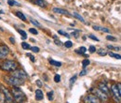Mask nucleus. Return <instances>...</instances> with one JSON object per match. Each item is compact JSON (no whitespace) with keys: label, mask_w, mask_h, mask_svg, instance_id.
<instances>
[{"label":"nucleus","mask_w":121,"mask_h":103,"mask_svg":"<svg viewBox=\"0 0 121 103\" xmlns=\"http://www.w3.org/2000/svg\"><path fill=\"white\" fill-rule=\"evenodd\" d=\"M11 95L13 97V99L17 103H23L26 99V97H25V95L23 94V92L18 86L12 87V93H11Z\"/></svg>","instance_id":"obj_1"},{"label":"nucleus","mask_w":121,"mask_h":103,"mask_svg":"<svg viewBox=\"0 0 121 103\" xmlns=\"http://www.w3.org/2000/svg\"><path fill=\"white\" fill-rule=\"evenodd\" d=\"M18 68V64L13 61V60H6L3 63H1L0 65V69L4 71H14L15 69H17Z\"/></svg>","instance_id":"obj_2"},{"label":"nucleus","mask_w":121,"mask_h":103,"mask_svg":"<svg viewBox=\"0 0 121 103\" xmlns=\"http://www.w3.org/2000/svg\"><path fill=\"white\" fill-rule=\"evenodd\" d=\"M5 81L8 84H9L10 86L14 87V86H21L24 83L23 80H21V79H18V78H15L13 76H5Z\"/></svg>","instance_id":"obj_3"},{"label":"nucleus","mask_w":121,"mask_h":103,"mask_svg":"<svg viewBox=\"0 0 121 103\" xmlns=\"http://www.w3.org/2000/svg\"><path fill=\"white\" fill-rule=\"evenodd\" d=\"M90 91L92 92V93L94 94V96H96L101 101H107L108 99H109V97H108L105 93H103L102 91H101V90L98 89V88H91Z\"/></svg>","instance_id":"obj_4"},{"label":"nucleus","mask_w":121,"mask_h":103,"mask_svg":"<svg viewBox=\"0 0 121 103\" xmlns=\"http://www.w3.org/2000/svg\"><path fill=\"white\" fill-rule=\"evenodd\" d=\"M11 76H13V77L15 78H18V79H21V80H23V81L28 78L27 73L24 70H23V69H15L14 71H12Z\"/></svg>","instance_id":"obj_5"},{"label":"nucleus","mask_w":121,"mask_h":103,"mask_svg":"<svg viewBox=\"0 0 121 103\" xmlns=\"http://www.w3.org/2000/svg\"><path fill=\"white\" fill-rule=\"evenodd\" d=\"M84 103H101V101L94 95H87L83 98Z\"/></svg>","instance_id":"obj_6"},{"label":"nucleus","mask_w":121,"mask_h":103,"mask_svg":"<svg viewBox=\"0 0 121 103\" xmlns=\"http://www.w3.org/2000/svg\"><path fill=\"white\" fill-rule=\"evenodd\" d=\"M0 89H2V92H3V94H4V95H5V97H6L7 103H12L13 102V97H12L11 93H10L7 88H5L4 86H2Z\"/></svg>","instance_id":"obj_7"},{"label":"nucleus","mask_w":121,"mask_h":103,"mask_svg":"<svg viewBox=\"0 0 121 103\" xmlns=\"http://www.w3.org/2000/svg\"><path fill=\"white\" fill-rule=\"evenodd\" d=\"M9 54V49L7 45H0V59H5Z\"/></svg>","instance_id":"obj_8"},{"label":"nucleus","mask_w":121,"mask_h":103,"mask_svg":"<svg viewBox=\"0 0 121 103\" xmlns=\"http://www.w3.org/2000/svg\"><path fill=\"white\" fill-rule=\"evenodd\" d=\"M98 89H100L101 91H102L103 93H105V94L109 97V95H110V90H109V88H108V86L106 85L105 82H99V83H98Z\"/></svg>","instance_id":"obj_9"},{"label":"nucleus","mask_w":121,"mask_h":103,"mask_svg":"<svg viewBox=\"0 0 121 103\" xmlns=\"http://www.w3.org/2000/svg\"><path fill=\"white\" fill-rule=\"evenodd\" d=\"M111 90H112V92L114 93V95H113V96L120 98L121 90H119V89H118V87H117V84H113V85H112V88H111Z\"/></svg>","instance_id":"obj_10"},{"label":"nucleus","mask_w":121,"mask_h":103,"mask_svg":"<svg viewBox=\"0 0 121 103\" xmlns=\"http://www.w3.org/2000/svg\"><path fill=\"white\" fill-rule=\"evenodd\" d=\"M53 12L55 13H59V14H62V15H67V16H70L69 12L65 9H59V8H54L53 9Z\"/></svg>","instance_id":"obj_11"},{"label":"nucleus","mask_w":121,"mask_h":103,"mask_svg":"<svg viewBox=\"0 0 121 103\" xmlns=\"http://www.w3.org/2000/svg\"><path fill=\"white\" fill-rule=\"evenodd\" d=\"M44 98V95H43V92L40 90V89H37L35 90V99L36 100H42Z\"/></svg>","instance_id":"obj_12"},{"label":"nucleus","mask_w":121,"mask_h":103,"mask_svg":"<svg viewBox=\"0 0 121 103\" xmlns=\"http://www.w3.org/2000/svg\"><path fill=\"white\" fill-rule=\"evenodd\" d=\"M35 4H36L37 6L42 7V8H46L47 7V3L44 0H35Z\"/></svg>","instance_id":"obj_13"},{"label":"nucleus","mask_w":121,"mask_h":103,"mask_svg":"<svg viewBox=\"0 0 121 103\" xmlns=\"http://www.w3.org/2000/svg\"><path fill=\"white\" fill-rule=\"evenodd\" d=\"M48 62H49V64H50L51 66H54V67H58V68H60V67L62 66V63H61V62L55 61V60H53V59H48Z\"/></svg>","instance_id":"obj_14"},{"label":"nucleus","mask_w":121,"mask_h":103,"mask_svg":"<svg viewBox=\"0 0 121 103\" xmlns=\"http://www.w3.org/2000/svg\"><path fill=\"white\" fill-rule=\"evenodd\" d=\"M16 16L19 18V19H21L22 21H23V22H26V17L24 16V14L23 13V12H21V11H17L16 13Z\"/></svg>","instance_id":"obj_15"},{"label":"nucleus","mask_w":121,"mask_h":103,"mask_svg":"<svg viewBox=\"0 0 121 103\" xmlns=\"http://www.w3.org/2000/svg\"><path fill=\"white\" fill-rule=\"evenodd\" d=\"M87 51V48L86 47H80V48H78V49H76L75 50V52L76 53H79V54H84L85 52Z\"/></svg>","instance_id":"obj_16"},{"label":"nucleus","mask_w":121,"mask_h":103,"mask_svg":"<svg viewBox=\"0 0 121 103\" xmlns=\"http://www.w3.org/2000/svg\"><path fill=\"white\" fill-rule=\"evenodd\" d=\"M8 4L9 6H11V7H13V6H18V7H20V6H21V4L18 3V2H16L15 0H8Z\"/></svg>","instance_id":"obj_17"},{"label":"nucleus","mask_w":121,"mask_h":103,"mask_svg":"<svg viewBox=\"0 0 121 103\" xmlns=\"http://www.w3.org/2000/svg\"><path fill=\"white\" fill-rule=\"evenodd\" d=\"M73 16H74V17H75L76 19L80 20V21H81L82 23H85V20H84V18H83V17H82L81 15H79L78 13H76V12H74V13H73Z\"/></svg>","instance_id":"obj_18"},{"label":"nucleus","mask_w":121,"mask_h":103,"mask_svg":"<svg viewBox=\"0 0 121 103\" xmlns=\"http://www.w3.org/2000/svg\"><path fill=\"white\" fill-rule=\"evenodd\" d=\"M97 52H98V54L101 55V56H105V55L108 53L105 49H100L99 51H97Z\"/></svg>","instance_id":"obj_19"},{"label":"nucleus","mask_w":121,"mask_h":103,"mask_svg":"<svg viewBox=\"0 0 121 103\" xmlns=\"http://www.w3.org/2000/svg\"><path fill=\"white\" fill-rule=\"evenodd\" d=\"M90 62L89 59H84V60L82 61V67H83L84 69H86V68L90 65Z\"/></svg>","instance_id":"obj_20"},{"label":"nucleus","mask_w":121,"mask_h":103,"mask_svg":"<svg viewBox=\"0 0 121 103\" xmlns=\"http://www.w3.org/2000/svg\"><path fill=\"white\" fill-rule=\"evenodd\" d=\"M0 103H7L6 100V97L3 94V92H0Z\"/></svg>","instance_id":"obj_21"},{"label":"nucleus","mask_w":121,"mask_h":103,"mask_svg":"<svg viewBox=\"0 0 121 103\" xmlns=\"http://www.w3.org/2000/svg\"><path fill=\"white\" fill-rule=\"evenodd\" d=\"M22 47H23V49H24V50H29L31 48L30 44L27 43V42H22Z\"/></svg>","instance_id":"obj_22"},{"label":"nucleus","mask_w":121,"mask_h":103,"mask_svg":"<svg viewBox=\"0 0 121 103\" xmlns=\"http://www.w3.org/2000/svg\"><path fill=\"white\" fill-rule=\"evenodd\" d=\"M76 75H74L71 79H70V88H72V86L74 85V83L75 82V81H76Z\"/></svg>","instance_id":"obj_23"},{"label":"nucleus","mask_w":121,"mask_h":103,"mask_svg":"<svg viewBox=\"0 0 121 103\" xmlns=\"http://www.w3.org/2000/svg\"><path fill=\"white\" fill-rule=\"evenodd\" d=\"M109 55L111 56V57H115V58H117V59H120V54H117V53H114V52H109Z\"/></svg>","instance_id":"obj_24"},{"label":"nucleus","mask_w":121,"mask_h":103,"mask_svg":"<svg viewBox=\"0 0 121 103\" xmlns=\"http://www.w3.org/2000/svg\"><path fill=\"white\" fill-rule=\"evenodd\" d=\"M53 95H54V92H53V91H50V92H48V99L50 100V101H52V100H53V99H54Z\"/></svg>","instance_id":"obj_25"},{"label":"nucleus","mask_w":121,"mask_h":103,"mask_svg":"<svg viewBox=\"0 0 121 103\" xmlns=\"http://www.w3.org/2000/svg\"><path fill=\"white\" fill-rule=\"evenodd\" d=\"M18 32H19V33L22 35L23 39H27V34H26V32H24L23 30H21V29H19V30H18Z\"/></svg>","instance_id":"obj_26"},{"label":"nucleus","mask_w":121,"mask_h":103,"mask_svg":"<svg viewBox=\"0 0 121 103\" xmlns=\"http://www.w3.org/2000/svg\"><path fill=\"white\" fill-rule=\"evenodd\" d=\"M64 46H65V48H71L73 46V42L70 41V40H67V41H65Z\"/></svg>","instance_id":"obj_27"},{"label":"nucleus","mask_w":121,"mask_h":103,"mask_svg":"<svg viewBox=\"0 0 121 103\" xmlns=\"http://www.w3.org/2000/svg\"><path fill=\"white\" fill-rule=\"evenodd\" d=\"M79 33H80L79 30H74V32H72V36H74L75 39H77L79 37Z\"/></svg>","instance_id":"obj_28"},{"label":"nucleus","mask_w":121,"mask_h":103,"mask_svg":"<svg viewBox=\"0 0 121 103\" xmlns=\"http://www.w3.org/2000/svg\"><path fill=\"white\" fill-rule=\"evenodd\" d=\"M54 82H61V75L56 74V75L54 76Z\"/></svg>","instance_id":"obj_29"},{"label":"nucleus","mask_w":121,"mask_h":103,"mask_svg":"<svg viewBox=\"0 0 121 103\" xmlns=\"http://www.w3.org/2000/svg\"><path fill=\"white\" fill-rule=\"evenodd\" d=\"M58 33H59V34H62V35H63V36H65L66 38H70V35H69L68 33H66V32L62 31V30H59V31H58Z\"/></svg>","instance_id":"obj_30"},{"label":"nucleus","mask_w":121,"mask_h":103,"mask_svg":"<svg viewBox=\"0 0 121 103\" xmlns=\"http://www.w3.org/2000/svg\"><path fill=\"white\" fill-rule=\"evenodd\" d=\"M30 50L33 52H39V51H40V49H39L38 47H35V46L31 47V48H30Z\"/></svg>","instance_id":"obj_31"},{"label":"nucleus","mask_w":121,"mask_h":103,"mask_svg":"<svg viewBox=\"0 0 121 103\" xmlns=\"http://www.w3.org/2000/svg\"><path fill=\"white\" fill-rule=\"evenodd\" d=\"M89 51H90V53H93V52H96V47H95V46H93V45H91V46H90Z\"/></svg>","instance_id":"obj_32"},{"label":"nucleus","mask_w":121,"mask_h":103,"mask_svg":"<svg viewBox=\"0 0 121 103\" xmlns=\"http://www.w3.org/2000/svg\"><path fill=\"white\" fill-rule=\"evenodd\" d=\"M29 32H30V33H32V34H34V35H37V34H38L37 30H36V29H35V28H30V29H29Z\"/></svg>","instance_id":"obj_33"},{"label":"nucleus","mask_w":121,"mask_h":103,"mask_svg":"<svg viewBox=\"0 0 121 103\" xmlns=\"http://www.w3.org/2000/svg\"><path fill=\"white\" fill-rule=\"evenodd\" d=\"M106 39L107 40H112V41H117V39L112 37V36H106Z\"/></svg>","instance_id":"obj_34"},{"label":"nucleus","mask_w":121,"mask_h":103,"mask_svg":"<svg viewBox=\"0 0 121 103\" xmlns=\"http://www.w3.org/2000/svg\"><path fill=\"white\" fill-rule=\"evenodd\" d=\"M26 55H27L28 57H30V59H31V61H32V62H35V56H34L33 54H31V53H26Z\"/></svg>","instance_id":"obj_35"},{"label":"nucleus","mask_w":121,"mask_h":103,"mask_svg":"<svg viewBox=\"0 0 121 103\" xmlns=\"http://www.w3.org/2000/svg\"><path fill=\"white\" fill-rule=\"evenodd\" d=\"M54 42H55V44H56V45H58V46H62V42L60 39H55V41H54Z\"/></svg>","instance_id":"obj_36"},{"label":"nucleus","mask_w":121,"mask_h":103,"mask_svg":"<svg viewBox=\"0 0 121 103\" xmlns=\"http://www.w3.org/2000/svg\"><path fill=\"white\" fill-rule=\"evenodd\" d=\"M31 23H32L33 25H35V26H38V27H40V26H41V25H40L38 22H36V21H35V20H31Z\"/></svg>","instance_id":"obj_37"},{"label":"nucleus","mask_w":121,"mask_h":103,"mask_svg":"<svg viewBox=\"0 0 121 103\" xmlns=\"http://www.w3.org/2000/svg\"><path fill=\"white\" fill-rule=\"evenodd\" d=\"M107 48L110 49V50H119V47H114V46H112V45H108Z\"/></svg>","instance_id":"obj_38"},{"label":"nucleus","mask_w":121,"mask_h":103,"mask_svg":"<svg viewBox=\"0 0 121 103\" xmlns=\"http://www.w3.org/2000/svg\"><path fill=\"white\" fill-rule=\"evenodd\" d=\"M89 38L91 39H93V40H95V41H99V39L96 38L95 36H93V35H89Z\"/></svg>","instance_id":"obj_39"},{"label":"nucleus","mask_w":121,"mask_h":103,"mask_svg":"<svg viewBox=\"0 0 121 103\" xmlns=\"http://www.w3.org/2000/svg\"><path fill=\"white\" fill-rule=\"evenodd\" d=\"M101 31L105 32V33H110V30H109L108 28H105V27H101Z\"/></svg>","instance_id":"obj_40"},{"label":"nucleus","mask_w":121,"mask_h":103,"mask_svg":"<svg viewBox=\"0 0 121 103\" xmlns=\"http://www.w3.org/2000/svg\"><path fill=\"white\" fill-rule=\"evenodd\" d=\"M86 74H87V70H86L85 69H83V70H82V71L79 73V75H80V76H85Z\"/></svg>","instance_id":"obj_41"},{"label":"nucleus","mask_w":121,"mask_h":103,"mask_svg":"<svg viewBox=\"0 0 121 103\" xmlns=\"http://www.w3.org/2000/svg\"><path fill=\"white\" fill-rule=\"evenodd\" d=\"M36 84H37V86H38V87H41V86L43 85V83L41 82V81H40V80H37V81H36Z\"/></svg>","instance_id":"obj_42"},{"label":"nucleus","mask_w":121,"mask_h":103,"mask_svg":"<svg viewBox=\"0 0 121 103\" xmlns=\"http://www.w3.org/2000/svg\"><path fill=\"white\" fill-rule=\"evenodd\" d=\"M101 27H100V26H93V29H94V30H97V31H98V30H101Z\"/></svg>","instance_id":"obj_43"},{"label":"nucleus","mask_w":121,"mask_h":103,"mask_svg":"<svg viewBox=\"0 0 121 103\" xmlns=\"http://www.w3.org/2000/svg\"><path fill=\"white\" fill-rule=\"evenodd\" d=\"M9 40H10V42H11V43H13V44L15 43V39H14L13 38H9Z\"/></svg>","instance_id":"obj_44"}]
</instances>
